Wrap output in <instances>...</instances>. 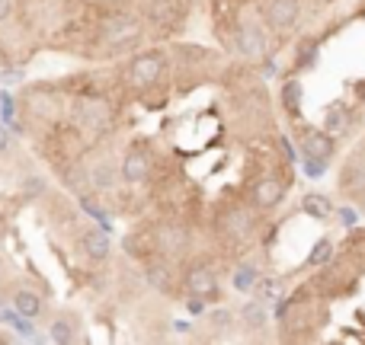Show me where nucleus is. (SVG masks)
Instances as JSON below:
<instances>
[{
	"mask_svg": "<svg viewBox=\"0 0 365 345\" xmlns=\"http://www.w3.org/2000/svg\"><path fill=\"white\" fill-rule=\"evenodd\" d=\"M253 214L247 211V208H231V211L221 218V233L231 243H247L250 240V233H253Z\"/></svg>",
	"mask_w": 365,
	"mask_h": 345,
	"instance_id": "1",
	"label": "nucleus"
},
{
	"mask_svg": "<svg viewBox=\"0 0 365 345\" xmlns=\"http://www.w3.org/2000/svg\"><path fill=\"white\" fill-rule=\"evenodd\" d=\"M160 74H164V57L160 55H138L128 67V77H132L135 87H151L158 83Z\"/></svg>",
	"mask_w": 365,
	"mask_h": 345,
	"instance_id": "2",
	"label": "nucleus"
},
{
	"mask_svg": "<svg viewBox=\"0 0 365 345\" xmlns=\"http://www.w3.org/2000/svg\"><path fill=\"white\" fill-rule=\"evenodd\" d=\"M186 288L192 297H215L218 294V272L212 265H192L186 272Z\"/></svg>",
	"mask_w": 365,
	"mask_h": 345,
	"instance_id": "3",
	"label": "nucleus"
},
{
	"mask_svg": "<svg viewBox=\"0 0 365 345\" xmlns=\"http://www.w3.org/2000/svg\"><path fill=\"white\" fill-rule=\"evenodd\" d=\"M250 198H253V205H257V208H263V211H273V208L285 198V186L275 179V176H263V179L253 186Z\"/></svg>",
	"mask_w": 365,
	"mask_h": 345,
	"instance_id": "4",
	"label": "nucleus"
},
{
	"mask_svg": "<svg viewBox=\"0 0 365 345\" xmlns=\"http://www.w3.org/2000/svg\"><path fill=\"white\" fill-rule=\"evenodd\" d=\"M77 118H80L87 128H103L109 122V106L96 96H83L77 103Z\"/></svg>",
	"mask_w": 365,
	"mask_h": 345,
	"instance_id": "5",
	"label": "nucleus"
},
{
	"mask_svg": "<svg viewBox=\"0 0 365 345\" xmlns=\"http://www.w3.org/2000/svg\"><path fill=\"white\" fill-rule=\"evenodd\" d=\"M298 19V0H269L266 3V23L275 29H289Z\"/></svg>",
	"mask_w": 365,
	"mask_h": 345,
	"instance_id": "6",
	"label": "nucleus"
},
{
	"mask_svg": "<svg viewBox=\"0 0 365 345\" xmlns=\"http://www.w3.org/2000/svg\"><path fill=\"white\" fill-rule=\"evenodd\" d=\"M237 51H241L244 57H260L266 51V35L260 26L253 23H244L241 29H237Z\"/></svg>",
	"mask_w": 365,
	"mask_h": 345,
	"instance_id": "7",
	"label": "nucleus"
},
{
	"mask_svg": "<svg viewBox=\"0 0 365 345\" xmlns=\"http://www.w3.org/2000/svg\"><path fill=\"white\" fill-rule=\"evenodd\" d=\"M148 172H151V160L144 150H128L122 160V170H119V176H122L125 182H144L148 179Z\"/></svg>",
	"mask_w": 365,
	"mask_h": 345,
	"instance_id": "8",
	"label": "nucleus"
},
{
	"mask_svg": "<svg viewBox=\"0 0 365 345\" xmlns=\"http://www.w3.org/2000/svg\"><path fill=\"white\" fill-rule=\"evenodd\" d=\"M189 247V230L182 224H164L160 227V249L164 253H182Z\"/></svg>",
	"mask_w": 365,
	"mask_h": 345,
	"instance_id": "9",
	"label": "nucleus"
},
{
	"mask_svg": "<svg viewBox=\"0 0 365 345\" xmlns=\"http://www.w3.org/2000/svg\"><path fill=\"white\" fill-rule=\"evenodd\" d=\"M305 154L311 157V160H330L333 138L327 132H307L305 134Z\"/></svg>",
	"mask_w": 365,
	"mask_h": 345,
	"instance_id": "10",
	"label": "nucleus"
},
{
	"mask_svg": "<svg viewBox=\"0 0 365 345\" xmlns=\"http://www.w3.org/2000/svg\"><path fill=\"white\" fill-rule=\"evenodd\" d=\"M266 320H269V313H266V307L260 304V301H247V304L241 307V326L250 329V333L263 329Z\"/></svg>",
	"mask_w": 365,
	"mask_h": 345,
	"instance_id": "11",
	"label": "nucleus"
},
{
	"mask_svg": "<svg viewBox=\"0 0 365 345\" xmlns=\"http://www.w3.org/2000/svg\"><path fill=\"white\" fill-rule=\"evenodd\" d=\"M80 247L90 259H106L109 256V237L100 233V230H87V233L80 237Z\"/></svg>",
	"mask_w": 365,
	"mask_h": 345,
	"instance_id": "12",
	"label": "nucleus"
},
{
	"mask_svg": "<svg viewBox=\"0 0 365 345\" xmlns=\"http://www.w3.org/2000/svg\"><path fill=\"white\" fill-rule=\"evenodd\" d=\"M13 310L19 313V317H39L42 313V297L35 294V291H17L13 294Z\"/></svg>",
	"mask_w": 365,
	"mask_h": 345,
	"instance_id": "13",
	"label": "nucleus"
},
{
	"mask_svg": "<svg viewBox=\"0 0 365 345\" xmlns=\"http://www.w3.org/2000/svg\"><path fill=\"white\" fill-rule=\"evenodd\" d=\"M282 106H285V112L295 115V118L301 115V83L298 80H285V87H282Z\"/></svg>",
	"mask_w": 365,
	"mask_h": 345,
	"instance_id": "14",
	"label": "nucleus"
},
{
	"mask_svg": "<svg viewBox=\"0 0 365 345\" xmlns=\"http://www.w3.org/2000/svg\"><path fill=\"white\" fill-rule=\"evenodd\" d=\"M234 288H237V291H250V288L257 285L260 281V269L253 263H244V265H237V269H234Z\"/></svg>",
	"mask_w": 365,
	"mask_h": 345,
	"instance_id": "15",
	"label": "nucleus"
},
{
	"mask_svg": "<svg viewBox=\"0 0 365 345\" xmlns=\"http://www.w3.org/2000/svg\"><path fill=\"white\" fill-rule=\"evenodd\" d=\"M301 205H305V211L311 214V218H317V221H327V218H330V198L327 195H314V192H311V195H305V202H301Z\"/></svg>",
	"mask_w": 365,
	"mask_h": 345,
	"instance_id": "16",
	"label": "nucleus"
},
{
	"mask_svg": "<svg viewBox=\"0 0 365 345\" xmlns=\"http://www.w3.org/2000/svg\"><path fill=\"white\" fill-rule=\"evenodd\" d=\"M51 342H74V323L67 320V317H58V320L51 323Z\"/></svg>",
	"mask_w": 365,
	"mask_h": 345,
	"instance_id": "17",
	"label": "nucleus"
},
{
	"mask_svg": "<svg viewBox=\"0 0 365 345\" xmlns=\"http://www.w3.org/2000/svg\"><path fill=\"white\" fill-rule=\"evenodd\" d=\"M116 182V170L109 163H100L96 170H93V186H100V189H109Z\"/></svg>",
	"mask_w": 365,
	"mask_h": 345,
	"instance_id": "18",
	"label": "nucleus"
},
{
	"mask_svg": "<svg viewBox=\"0 0 365 345\" xmlns=\"http://www.w3.org/2000/svg\"><path fill=\"white\" fill-rule=\"evenodd\" d=\"M333 256V247H330V240H321L314 247V253H311V259H307V265H321V263H327Z\"/></svg>",
	"mask_w": 365,
	"mask_h": 345,
	"instance_id": "19",
	"label": "nucleus"
},
{
	"mask_svg": "<svg viewBox=\"0 0 365 345\" xmlns=\"http://www.w3.org/2000/svg\"><path fill=\"white\" fill-rule=\"evenodd\" d=\"M212 326H218L221 333H228V329L234 326V313L224 310V307H221V310H215V313H212Z\"/></svg>",
	"mask_w": 365,
	"mask_h": 345,
	"instance_id": "20",
	"label": "nucleus"
},
{
	"mask_svg": "<svg viewBox=\"0 0 365 345\" xmlns=\"http://www.w3.org/2000/svg\"><path fill=\"white\" fill-rule=\"evenodd\" d=\"M167 275H170L167 269H151V285L160 288V291H164V288H170V278H167Z\"/></svg>",
	"mask_w": 365,
	"mask_h": 345,
	"instance_id": "21",
	"label": "nucleus"
},
{
	"mask_svg": "<svg viewBox=\"0 0 365 345\" xmlns=\"http://www.w3.org/2000/svg\"><path fill=\"white\" fill-rule=\"evenodd\" d=\"M17 333L19 336H33V323H29V317H19L17 320Z\"/></svg>",
	"mask_w": 365,
	"mask_h": 345,
	"instance_id": "22",
	"label": "nucleus"
},
{
	"mask_svg": "<svg viewBox=\"0 0 365 345\" xmlns=\"http://www.w3.org/2000/svg\"><path fill=\"white\" fill-rule=\"evenodd\" d=\"M7 148H10V132L0 125V154H7Z\"/></svg>",
	"mask_w": 365,
	"mask_h": 345,
	"instance_id": "23",
	"label": "nucleus"
},
{
	"mask_svg": "<svg viewBox=\"0 0 365 345\" xmlns=\"http://www.w3.org/2000/svg\"><path fill=\"white\" fill-rule=\"evenodd\" d=\"M10 10H13V0H0V23L10 17Z\"/></svg>",
	"mask_w": 365,
	"mask_h": 345,
	"instance_id": "24",
	"label": "nucleus"
},
{
	"mask_svg": "<svg viewBox=\"0 0 365 345\" xmlns=\"http://www.w3.org/2000/svg\"><path fill=\"white\" fill-rule=\"evenodd\" d=\"M186 307H189V313H202V297H196V301H189V304H186Z\"/></svg>",
	"mask_w": 365,
	"mask_h": 345,
	"instance_id": "25",
	"label": "nucleus"
},
{
	"mask_svg": "<svg viewBox=\"0 0 365 345\" xmlns=\"http://www.w3.org/2000/svg\"><path fill=\"white\" fill-rule=\"evenodd\" d=\"M340 218L346 221V227H353V221H356V214H353V211H340Z\"/></svg>",
	"mask_w": 365,
	"mask_h": 345,
	"instance_id": "26",
	"label": "nucleus"
},
{
	"mask_svg": "<svg viewBox=\"0 0 365 345\" xmlns=\"http://www.w3.org/2000/svg\"><path fill=\"white\" fill-rule=\"evenodd\" d=\"M173 326H176V333H189V329H192L189 323H182V320H180V323H173Z\"/></svg>",
	"mask_w": 365,
	"mask_h": 345,
	"instance_id": "27",
	"label": "nucleus"
},
{
	"mask_svg": "<svg viewBox=\"0 0 365 345\" xmlns=\"http://www.w3.org/2000/svg\"><path fill=\"white\" fill-rule=\"evenodd\" d=\"M362 208H365V192H362Z\"/></svg>",
	"mask_w": 365,
	"mask_h": 345,
	"instance_id": "28",
	"label": "nucleus"
}]
</instances>
